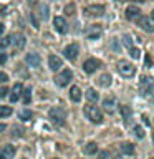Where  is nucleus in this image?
Segmentation results:
<instances>
[{
    "label": "nucleus",
    "instance_id": "nucleus-36",
    "mask_svg": "<svg viewBox=\"0 0 154 159\" xmlns=\"http://www.w3.org/2000/svg\"><path fill=\"white\" fill-rule=\"evenodd\" d=\"M5 61H7V55H5V53H0V65H3Z\"/></svg>",
    "mask_w": 154,
    "mask_h": 159
},
{
    "label": "nucleus",
    "instance_id": "nucleus-35",
    "mask_svg": "<svg viewBox=\"0 0 154 159\" xmlns=\"http://www.w3.org/2000/svg\"><path fill=\"white\" fill-rule=\"evenodd\" d=\"M7 93H8V88H7V86H2V88H0V99L7 96Z\"/></svg>",
    "mask_w": 154,
    "mask_h": 159
},
{
    "label": "nucleus",
    "instance_id": "nucleus-7",
    "mask_svg": "<svg viewBox=\"0 0 154 159\" xmlns=\"http://www.w3.org/2000/svg\"><path fill=\"white\" fill-rule=\"evenodd\" d=\"M134 22H136L139 27L144 30V32H154V22H152V18L146 17V15H139Z\"/></svg>",
    "mask_w": 154,
    "mask_h": 159
},
{
    "label": "nucleus",
    "instance_id": "nucleus-42",
    "mask_svg": "<svg viewBox=\"0 0 154 159\" xmlns=\"http://www.w3.org/2000/svg\"><path fill=\"white\" fill-rule=\"evenodd\" d=\"M0 12H2V5H0Z\"/></svg>",
    "mask_w": 154,
    "mask_h": 159
},
{
    "label": "nucleus",
    "instance_id": "nucleus-14",
    "mask_svg": "<svg viewBox=\"0 0 154 159\" xmlns=\"http://www.w3.org/2000/svg\"><path fill=\"white\" fill-rule=\"evenodd\" d=\"M22 91H23V84L22 83H15V86L12 88V91H10V101L17 103L18 99L22 98Z\"/></svg>",
    "mask_w": 154,
    "mask_h": 159
},
{
    "label": "nucleus",
    "instance_id": "nucleus-16",
    "mask_svg": "<svg viewBox=\"0 0 154 159\" xmlns=\"http://www.w3.org/2000/svg\"><path fill=\"white\" fill-rule=\"evenodd\" d=\"M15 152H17V148L12 146V144H7V146H3V149L0 151V159H13Z\"/></svg>",
    "mask_w": 154,
    "mask_h": 159
},
{
    "label": "nucleus",
    "instance_id": "nucleus-24",
    "mask_svg": "<svg viewBox=\"0 0 154 159\" xmlns=\"http://www.w3.org/2000/svg\"><path fill=\"white\" fill-rule=\"evenodd\" d=\"M111 75H109V73H104V75H101V76H99V84H101V86H104V88H108L109 86V84H111Z\"/></svg>",
    "mask_w": 154,
    "mask_h": 159
},
{
    "label": "nucleus",
    "instance_id": "nucleus-22",
    "mask_svg": "<svg viewBox=\"0 0 154 159\" xmlns=\"http://www.w3.org/2000/svg\"><path fill=\"white\" fill-rule=\"evenodd\" d=\"M96 151H98V144L96 143H88L86 146L83 148V152L86 154V156H93V154H96Z\"/></svg>",
    "mask_w": 154,
    "mask_h": 159
},
{
    "label": "nucleus",
    "instance_id": "nucleus-8",
    "mask_svg": "<svg viewBox=\"0 0 154 159\" xmlns=\"http://www.w3.org/2000/svg\"><path fill=\"white\" fill-rule=\"evenodd\" d=\"M84 13L88 17H103L104 15V5L101 3H93V5H88L84 8Z\"/></svg>",
    "mask_w": 154,
    "mask_h": 159
},
{
    "label": "nucleus",
    "instance_id": "nucleus-38",
    "mask_svg": "<svg viewBox=\"0 0 154 159\" xmlns=\"http://www.w3.org/2000/svg\"><path fill=\"white\" fill-rule=\"evenodd\" d=\"M5 129H7V126H5V124H0V133H3Z\"/></svg>",
    "mask_w": 154,
    "mask_h": 159
},
{
    "label": "nucleus",
    "instance_id": "nucleus-20",
    "mask_svg": "<svg viewBox=\"0 0 154 159\" xmlns=\"http://www.w3.org/2000/svg\"><path fill=\"white\" fill-rule=\"evenodd\" d=\"M119 151H121L123 154H126V156H133L134 154V144H131V143L119 144Z\"/></svg>",
    "mask_w": 154,
    "mask_h": 159
},
{
    "label": "nucleus",
    "instance_id": "nucleus-17",
    "mask_svg": "<svg viewBox=\"0 0 154 159\" xmlns=\"http://www.w3.org/2000/svg\"><path fill=\"white\" fill-rule=\"evenodd\" d=\"M48 66H50V70L57 71V70H60L63 66V60L60 57H57V55H50L48 57Z\"/></svg>",
    "mask_w": 154,
    "mask_h": 159
},
{
    "label": "nucleus",
    "instance_id": "nucleus-37",
    "mask_svg": "<svg viewBox=\"0 0 154 159\" xmlns=\"http://www.w3.org/2000/svg\"><path fill=\"white\" fill-rule=\"evenodd\" d=\"M152 63H154V58H151V57L147 55V57H146V65H147V66H151Z\"/></svg>",
    "mask_w": 154,
    "mask_h": 159
},
{
    "label": "nucleus",
    "instance_id": "nucleus-39",
    "mask_svg": "<svg viewBox=\"0 0 154 159\" xmlns=\"http://www.w3.org/2000/svg\"><path fill=\"white\" fill-rule=\"evenodd\" d=\"M3 28H5L3 23H0V37H2V33H3Z\"/></svg>",
    "mask_w": 154,
    "mask_h": 159
},
{
    "label": "nucleus",
    "instance_id": "nucleus-1",
    "mask_svg": "<svg viewBox=\"0 0 154 159\" xmlns=\"http://www.w3.org/2000/svg\"><path fill=\"white\" fill-rule=\"evenodd\" d=\"M83 111H84V116H86L91 123H96V124L103 123V113L98 106H94V104H86Z\"/></svg>",
    "mask_w": 154,
    "mask_h": 159
},
{
    "label": "nucleus",
    "instance_id": "nucleus-23",
    "mask_svg": "<svg viewBox=\"0 0 154 159\" xmlns=\"http://www.w3.org/2000/svg\"><path fill=\"white\" fill-rule=\"evenodd\" d=\"M84 96H86V99H88V101H98L99 94L96 93V89H93V88H88V89H86V93H84Z\"/></svg>",
    "mask_w": 154,
    "mask_h": 159
},
{
    "label": "nucleus",
    "instance_id": "nucleus-19",
    "mask_svg": "<svg viewBox=\"0 0 154 159\" xmlns=\"http://www.w3.org/2000/svg\"><path fill=\"white\" fill-rule=\"evenodd\" d=\"M70 99L75 103L81 101V89H79L78 86H71L70 88Z\"/></svg>",
    "mask_w": 154,
    "mask_h": 159
},
{
    "label": "nucleus",
    "instance_id": "nucleus-29",
    "mask_svg": "<svg viewBox=\"0 0 154 159\" xmlns=\"http://www.w3.org/2000/svg\"><path fill=\"white\" fill-rule=\"evenodd\" d=\"M121 42H123V45H124L128 50L133 47V38H131V35H123V40H121Z\"/></svg>",
    "mask_w": 154,
    "mask_h": 159
},
{
    "label": "nucleus",
    "instance_id": "nucleus-31",
    "mask_svg": "<svg viewBox=\"0 0 154 159\" xmlns=\"http://www.w3.org/2000/svg\"><path fill=\"white\" fill-rule=\"evenodd\" d=\"M129 55H131V58H134V60H139V58H141V52H139L138 48H134V47L129 48Z\"/></svg>",
    "mask_w": 154,
    "mask_h": 159
},
{
    "label": "nucleus",
    "instance_id": "nucleus-30",
    "mask_svg": "<svg viewBox=\"0 0 154 159\" xmlns=\"http://www.w3.org/2000/svg\"><path fill=\"white\" fill-rule=\"evenodd\" d=\"M12 114V108L10 106H0V118H7Z\"/></svg>",
    "mask_w": 154,
    "mask_h": 159
},
{
    "label": "nucleus",
    "instance_id": "nucleus-13",
    "mask_svg": "<svg viewBox=\"0 0 154 159\" xmlns=\"http://www.w3.org/2000/svg\"><path fill=\"white\" fill-rule=\"evenodd\" d=\"M103 109L109 114H113L116 111V98L114 96H109V98H104L103 99Z\"/></svg>",
    "mask_w": 154,
    "mask_h": 159
},
{
    "label": "nucleus",
    "instance_id": "nucleus-41",
    "mask_svg": "<svg viewBox=\"0 0 154 159\" xmlns=\"http://www.w3.org/2000/svg\"><path fill=\"white\" fill-rule=\"evenodd\" d=\"M151 18H152V22H154V10H152V13H151Z\"/></svg>",
    "mask_w": 154,
    "mask_h": 159
},
{
    "label": "nucleus",
    "instance_id": "nucleus-5",
    "mask_svg": "<svg viewBox=\"0 0 154 159\" xmlns=\"http://www.w3.org/2000/svg\"><path fill=\"white\" fill-rule=\"evenodd\" d=\"M71 78H73V73H71V70H61L57 76H55V84L60 88H63V86H66V84L71 81Z\"/></svg>",
    "mask_w": 154,
    "mask_h": 159
},
{
    "label": "nucleus",
    "instance_id": "nucleus-28",
    "mask_svg": "<svg viewBox=\"0 0 154 159\" xmlns=\"http://www.w3.org/2000/svg\"><path fill=\"white\" fill-rule=\"evenodd\" d=\"M10 45H12V35H7V37L0 42V50H5L7 47H10Z\"/></svg>",
    "mask_w": 154,
    "mask_h": 159
},
{
    "label": "nucleus",
    "instance_id": "nucleus-21",
    "mask_svg": "<svg viewBox=\"0 0 154 159\" xmlns=\"http://www.w3.org/2000/svg\"><path fill=\"white\" fill-rule=\"evenodd\" d=\"M38 15H40V18H42L43 22H47V20H48V17H50V8H48L47 3H40V7H38Z\"/></svg>",
    "mask_w": 154,
    "mask_h": 159
},
{
    "label": "nucleus",
    "instance_id": "nucleus-25",
    "mask_svg": "<svg viewBox=\"0 0 154 159\" xmlns=\"http://www.w3.org/2000/svg\"><path fill=\"white\" fill-rule=\"evenodd\" d=\"M119 111H121V118L124 119V123H128L129 121V118H131V108L129 106H121V109H119Z\"/></svg>",
    "mask_w": 154,
    "mask_h": 159
},
{
    "label": "nucleus",
    "instance_id": "nucleus-9",
    "mask_svg": "<svg viewBox=\"0 0 154 159\" xmlns=\"http://www.w3.org/2000/svg\"><path fill=\"white\" fill-rule=\"evenodd\" d=\"M63 53H65V57H66L70 61H75V60L78 58V53H79V47H78V43H70L66 48L63 50Z\"/></svg>",
    "mask_w": 154,
    "mask_h": 159
},
{
    "label": "nucleus",
    "instance_id": "nucleus-10",
    "mask_svg": "<svg viewBox=\"0 0 154 159\" xmlns=\"http://www.w3.org/2000/svg\"><path fill=\"white\" fill-rule=\"evenodd\" d=\"M53 27H55V30H57L58 33H61V35H65L68 32V23H66V20H65L63 17H55L53 18Z\"/></svg>",
    "mask_w": 154,
    "mask_h": 159
},
{
    "label": "nucleus",
    "instance_id": "nucleus-11",
    "mask_svg": "<svg viewBox=\"0 0 154 159\" xmlns=\"http://www.w3.org/2000/svg\"><path fill=\"white\" fill-rule=\"evenodd\" d=\"M99 66H101V63H99L96 58H88L86 61L83 63V70H84L86 73H94Z\"/></svg>",
    "mask_w": 154,
    "mask_h": 159
},
{
    "label": "nucleus",
    "instance_id": "nucleus-27",
    "mask_svg": "<svg viewBox=\"0 0 154 159\" xmlns=\"http://www.w3.org/2000/svg\"><path fill=\"white\" fill-rule=\"evenodd\" d=\"M22 98H23V103H25V104H28V103H30V99H32V89H30V88L23 89V91H22Z\"/></svg>",
    "mask_w": 154,
    "mask_h": 159
},
{
    "label": "nucleus",
    "instance_id": "nucleus-18",
    "mask_svg": "<svg viewBox=\"0 0 154 159\" xmlns=\"http://www.w3.org/2000/svg\"><path fill=\"white\" fill-rule=\"evenodd\" d=\"M25 43H27V40H25V37L22 33H13L12 35V45L17 50H22L25 47Z\"/></svg>",
    "mask_w": 154,
    "mask_h": 159
},
{
    "label": "nucleus",
    "instance_id": "nucleus-6",
    "mask_svg": "<svg viewBox=\"0 0 154 159\" xmlns=\"http://www.w3.org/2000/svg\"><path fill=\"white\" fill-rule=\"evenodd\" d=\"M103 35V27L101 25H89V27H86V30H84V37H86L88 40H98L101 38Z\"/></svg>",
    "mask_w": 154,
    "mask_h": 159
},
{
    "label": "nucleus",
    "instance_id": "nucleus-12",
    "mask_svg": "<svg viewBox=\"0 0 154 159\" xmlns=\"http://www.w3.org/2000/svg\"><path fill=\"white\" fill-rule=\"evenodd\" d=\"M25 63L28 65L30 68H38L40 66V63H42V58H40V55L38 53H28L27 57H25Z\"/></svg>",
    "mask_w": 154,
    "mask_h": 159
},
{
    "label": "nucleus",
    "instance_id": "nucleus-43",
    "mask_svg": "<svg viewBox=\"0 0 154 159\" xmlns=\"http://www.w3.org/2000/svg\"><path fill=\"white\" fill-rule=\"evenodd\" d=\"M116 159H121V157H116Z\"/></svg>",
    "mask_w": 154,
    "mask_h": 159
},
{
    "label": "nucleus",
    "instance_id": "nucleus-34",
    "mask_svg": "<svg viewBox=\"0 0 154 159\" xmlns=\"http://www.w3.org/2000/svg\"><path fill=\"white\" fill-rule=\"evenodd\" d=\"M8 81V75L7 73H3V71H0V84H5V83H7Z\"/></svg>",
    "mask_w": 154,
    "mask_h": 159
},
{
    "label": "nucleus",
    "instance_id": "nucleus-15",
    "mask_svg": "<svg viewBox=\"0 0 154 159\" xmlns=\"http://www.w3.org/2000/svg\"><path fill=\"white\" fill-rule=\"evenodd\" d=\"M124 15H126L128 20H131V22H134L139 15H141V8L136 7V5H129V7L126 8V12H124Z\"/></svg>",
    "mask_w": 154,
    "mask_h": 159
},
{
    "label": "nucleus",
    "instance_id": "nucleus-32",
    "mask_svg": "<svg viewBox=\"0 0 154 159\" xmlns=\"http://www.w3.org/2000/svg\"><path fill=\"white\" fill-rule=\"evenodd\" d=\"M134 134H136L139 139H143L144 138V129L141 126H134Z\"/></svg>",
    "mask_w": 154,
    "mask_h": 159
},
{
    "label": "nucleus",
    "instance_id": "nucleus-33",
    "mask_svg": "<svg viewBox=\"0 0 154 159\" xmlns=\"http://www.w3.org/2000/svg\"><path fill=\"white\" fill-rule=\"evenodd\" d=\"M109 157H111V152L109 151H101L98 154V159H109Z\"/></svg>",
    "mask_w": 154,
    "mask_h": 159
},
{
    "label": "nucleus",
    "instance_id": "nucleus-2",
    "mask_svg": "<svg viewBox=\"0 0 154 159\" xmlns=\"http://www.w3.org/2000/svg\"><path fill=\"white\" fill-rule=\"evenodd\" d=\"M48 116H50V119H52L53 124H57V126H63V124H65V119H66V113H65L63 108L57 106V108H52V109H50Z\"/></svg>",
    "mask_w": 154,
    "mask_h": 159
},
{
    "label": "nucleus",
    "instance_id": "nucleus-3",
    "mask_svg": "<svg viewBox=\"0 0 154 159\" xmlns=\"http://www.w3.org/2000/svg\"><path fill=\"white\" fill-rule=\"evenodd\" d=\"M138 88H139V93H141L143 96L151 94L154 91V78L152 76H141Z\"/></svg>",
    "mask_w": 154,
    "mask_h": 159
},
{
    "label": "nucleus",
    "instance_id": "nucleus-40",
    "mask_svg": "<svg viewBox=\"0 0 154 159\" xmlns=\"http://www.w3.org/2000/svg\"><path fill=\"white\" fill-rule=\"evenodd\" d=\"M134 2H139V3H143V2H146V0H134Z\"/></svg>",
    "mask_w": 154,
    "mask_h": 159
},
{
    "label": "nucleus",
    "instance_id": "nucleus-26",
    "mask_svg": "<svg viewBox=\"0 0 154 159\" xmlns=\"http://www.w3.org/2000/svg\"><path fill=\"white\" fill-rule=\"evenodd\" d=\"M33 113L30 111V109H22V111L18 113V118L22 119V121H28V119H32Z\"/></svg>",
    "mask_w": 154,
    "mask_h": 159
},
{
    "label": "nucleus",
    "instance_id": "nucleus-4",
    "mask_svg": "<svg viewBox=\"0 0 154 159\" xmlns=\"http://www.w3.org/2000/svg\"><path fill=\"white\" fill-rule=\"evenodd\" d=\"M118 71L124 78H131V76H134V73H136V68H134L133 63L126 61V60H121V61H118Z\"/></svg>",
    "mask_w": 154,
    "mask_h": 159
}]
</instances>
